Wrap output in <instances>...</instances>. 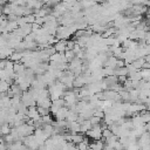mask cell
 <instances>
[{
    "label": "cell",
    "instance_id": "11",
    "mask_svg": "<svg viewBox=\"0 0 150 150\" xmlns=\"http://www.w3.org/2000/svg\"><path fill=\"white\" fill-rule=\"evenodd\" d=\"M110 135H112V132L109 130V128H105V129H103V130H102V137H101V138H103V139H104V138L109 137Z\"/></svg>",
    "mask_w": 150,
    "mask_h": 150
},
{
    "label": "cell",
    "instance_id": "6",
    "mask_svg": "<svg viewBox=\"0 0 150 150\" xmlns=\"http://www.w3.org/2000/svg\"><path fill=\"white\" fill-rule=\"evenodd\" d=\"M66 42H67V40H59L56 43H54V49H55V52H57V53H64L66 52Z\"/></svg>",
    "mask_w": 150,
    "mask_h": 150
},
{
    "label": "cell",
    "instance_id": "3",
    "mask_svg": "<svg viewBox=\"0 0 150 150\" xmlns=\"http://www.w3.org/2000/svg\"><path fill=\"white\" fill-rule=\"evenodd\" d=\"M67 112H68V108H67L66 105H63V107H61L53 116L56 118V121H61V120H66Z\"/></svg>",
    "mask_w": 150,
    "mask_h": 150
},
{
    "label": "cell",
    "instance_id": "1",
    "mask_svg": "<svg viewBox=\"0 0 150 150\" xmlns=\"http://www.w3.org/2000/svg\"><path fill=\"white\" fill-rule=\"evenodd\" d=\"M74 33H75V29L71 26H60L56 28L55 36H57L59 40H64L69 36H71Z\"/></svg>",
    "mask_w": 150,
    "mask_h": 150
},
{
    "label": "cell",
    "instance_id": "7",
    "mask_svg": "<svg viewBox=\"0 0 150 150\" xmlns=\"http://www.w3.org/2000/svg\"><path fill=\"white\" fill-rule=\"evenodd\" d=\"M91 128V123L89 122V120H83L81 123H80V134H86L89 129Z\"/></svg>",
    "mask_w": 150,
    "mask_h": 150
},
{
    "label": "cell",
    "instance_id": "2",
    "mask_svg": "<svg viewBox=\"0 0 150 150\" xmlns=\"http://www.w3.org/2000/svg\"><path fill=\"white\" fill-rule=\"evenodd\" d=\"M20 100H21V103H23L26 107L36 105L35 100H34V97L32 96V94H30V91H29V90L22 91V94H21V96H20Z\"/></svg>",
    "mask_w": 150,
    "mask_h": 150
},
{
    "label": "cell",
    "instance_id": "9",
    "mask_svg": "<svg viewBox=\"0 0 150 150\" xmlns=\"http://www.w3.org/2000/svg\"><path fill=\"white\" fill-rule=\"evenodd\" d=\"M64 57H66V60H67V62H69V61H71L74 57H75V53L71 50V49H67L64 53Z\"/></svg>",
    "mask_w": 150,
    "mask_h": 150
},
{
    "label": "cell",
    "instance_id": "5",
    "mask_svg": "<svg viewBox=\"0 0 150 150\" xmlns=\"http://www.w3.org/2000/svg\"><path fill=\"white\" fill-rule=\"evenodd\" d=\"M25 69H26V67H25V64L22 62H14L13 71H14L15 75H22L25 73Z\"/></svg>",
    "mask_w": 150,
    "mask_h": 150
},
{
    "label": "cell",
    "instance_id": "8",
    "mask_svg": "<svg viewBox=\"0 0 150 150\" xmlns=\"http://www.w3.org/2000/svg\"><path fill=\"white\" fill-rule=\"evenodd\" d=\"M9 132H11V127L8 123H4L2 125H0V136H5Z\"/></svg>",
    "mask_w": 150,
    "mask_h": 150
},
{
    "label": "cell",
    "instance_id": "10",
    "mask_svg": "<svg viewBox=\"0 0 150 150\" xmlns=\"http://www.w3.org/2000/svg\"><path fill=\"white\" fill-rule=\"evenodd\" d=\"M38 109V112L40 116H45V115H48L49 114V109H46V108H42V107H36Z\"/></svg>",
    "mask_w": 150,
    "mask_h": 150
},
{
    "label": "cell",
    "instance_id": "4",
    "mask_svg": "<svg viewBox=\"0 0 150 150\" xmlns=\"http://www.w3.org/2000/svg\"><path fill=\"white\" fill-rule=\"evenodd\" d=\"M13 52H14V49L11 48V47H8L7 45L4 46V47H1V48H0V59H8L9 55H11Z\"/></svg>",
    "mask_w": 150,
    "mask_h": 150
},
{
    "label": "cell",
    "instance_id": "13",
    "mask_svg": "<svg viewBox=\"0 0 150 150\" xmlns=\"http://www.w3.org/2000/svg\"><path fill=\"white\" fill-rule=\"evenodd\" d=\"M0 13H1V6H0Z\"/></svg>",
    "mask_w": 150,
    "mask_h": 150
},
{
    "label": "cell",
    "instance_id": "12",
    "mask_svg": "<svg viewBox=\"0 0 150 150\" xmlns=\"http://www.w3.org/2000/svg\"><path fill=\"white\" fill-rule=\"evenodd\" d=\"M125 63H124V60L122 59H117L116 60V68H121V67H124Z\"/></svg>",
    "mask_w": 150,
    "mask_h": 150
}]
</instances>
